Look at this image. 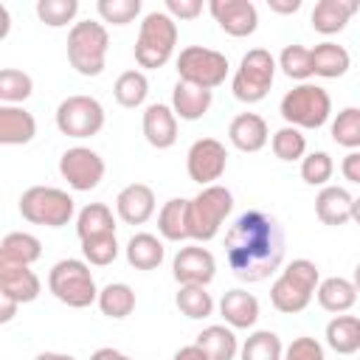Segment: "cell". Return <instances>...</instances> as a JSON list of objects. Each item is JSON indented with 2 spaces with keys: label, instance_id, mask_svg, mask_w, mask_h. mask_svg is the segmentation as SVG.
I'll return each instance as SVG.
<instances>
[{
  "label": "cell",
  "instance_id": "3",
  "mask_svg": "<svg viewBox=\"0 0 360 360\" xmlns=\"http://www.w3.org/2000/svg\"><path fill=\"white\" fill-rule=\"evenodd\" d=\"M107 51H110V34L104 22L82 20L73 22L68 34V62L82 76H98L107 68Z\"/></svg>",
  "mask_w": 360,
  "mask_h": 360
},
{
  "label": "cell",
  "instance_id": "36",
  "mask_svg": "<svg viewBox=\"0 0 360 360\" xmlns=\"http://www.w3.org/2000/svg\"><path fill=\"white\" fill-rule=\"evenodd\" d=\"M174 304H177V309H180L186 318H191V321H202V318H208V315L214 312V298H211V292H208L205 287H200V284H183V287L177 290V295H174Z\"/></svg>",
  "mask_w": 360,
  "mask_h": 360
},
{
  "label": "cell",
  "instance_id": "26",
  "mask_svg": "<svg viewBox=\"0 0 360 360\" xmlns=\"http://www.w3.org/2000/svg\"><path fill=\"white\" fill-rule=\"evenodd\" d=\"M318 304L326 309V312H335V315H343L354 307L357 301V287L354 281L343 278V276H329L318 284Z\"/></svg>",
  "mask_w": 360,
  "mask_h": 360
},
{
  "label": "cell",
  "instance_id": "35",
  "mask_svg": "<svg viewBox=\"0 0 360 360\" xmlns=\"http://www.w3.org/2000/svg\"><path fill=\"white\" fill-rule=\"evenodd\" d=\"M112 96L127 110L141 107L146 101V96H149V79H146V73L143 70H124L115 79V84H112Z\"/></svg>",
  "mask_w": 360,
  "mask_h": 360
},
{
  "label": "cell",
  "instance_id": "12",
  "mask_svg": "<svg viewBox=\"0 0 360 360\" xmlns=\"http://www.w3.org/2000/svg\"><path fill=\"white\" fill-rule=\"evenodd\" d=\"M104 158L90 146H70L59 158V174L73 191H93L104 180Z\"/></svg>",
  "mask_w": 360,
  "mask_h": 360
},
{
  "label": "cell",
  "instance_id": "14",
  "mask_svg": "<svg viewBox=\"0 0 360 360\" xmlns=\"http://www.w3.org/2000/svg\"><path fill=\"white\" fill-rule=\"evenodd\" d=\"M172 276L174 281L183 287V284H200V287H208L217 276V259L208 248H200V245H186L177 250L174 262H172Z\"/></svg>",
  "mask_w": 360,
  "mask_h": 360
},
{
  "label": "cell",
  "instance_id": "15",
  "mask_svg": "<svg viewBox=\"0 0 360 360\" xmlns=\"http://www.w3.org/2000/svg\"><path fill=\"white\" fill-rule=\"evenodd\" d=\"M208 11L228 37H250L259 28V11L250 0H211Z\"/></svg>",
  "mask_w": 360,
  "mask_h": 360
},
{
  "label": "cell",
  "instance_id": "50",
  "mask_svg": "<svg viewBox=\"0 0 360 360\" xmlns=\"http://www.w3.org/2000/svg\"><path fill=\"white\" fill-rule=\"evenodd\" d=\"M90 360H132V357L124 354V352H118V349H112V346H101V349H96L90 354Z\"/></svg>",
  "mask_w": 360,
  "mask_h": 360
},
{
  "label": "cell",
  "instance_id": "40",
  "mask_svg": "<svg viewBox=\"0 0 360 360\" xmlns=\"http://www.w3.org/2000/svg\"><path fill=\"white\" fill-rule=\"evenodd\" d=\"M34 93V82L28 73L17 70V68H3L0 70V101L3 104H22L28 96Z\"/></svg>",
  "mask_w": 360,
  "mask_h": 360
},
{
  "label": "cell",
  "instance_id": "2",
  "mask_svg": "<svg viewBox=\"0 0 360 360\" xmlns=\"http://www.w3.org/2000/svg\"><path fill=\"white\" fill-rule=\"evenodd\" d=\"M318 284H321V273H318V264L309 262V259H292L281 273L278 278L273 281L270 287V301L278 312L284 315H298L309 307L312 295L318 292Z\"/></svg>",
  "mask_w": 360,
  "mask_h": 360
},
{
  "label": "cell",
  "instance_id": "7",
  "mask_svg": "<svg viewBox=\"0 0 360 360\" xmlns=\"http://www.w3.org/2000/svg\"><path fill=\"white\" fill-rule=\"evenodd\" d=\"M278 112L290 127L318 129L332 115V98L321 84L304 82V84H295L292 90L284 93V98L278 104Z\"/></svg>",
  "mask_w": 360,
  "mask_h": 360
},
{
  "label": "cell",
  "instance_id": "47",
  "mask_svg": "<svg viewBox=\"0 0 360 360\" xmlns=\"http://www.w3.org/2000/svg\"><path fill=\"white\" fill-rule=\"evenodd\" d=\"M340 172H343V177H346L349 183H360V149H357V152H349V155L343 158Z\"/></svg>",
  "mask_w": 360,
  "mask_h": 360
},
{
  "label": "cell",
  "instance_id": "5",
  "mask_svg": "<svg viewBox=\"0 0 360 360\" xmlns=\"http://www.w3.org/2000/svg\"><path fill=\"white\" fill-rule=\"evenodd\" d=\"M231 211H233V194L225 186L214 183L200 188L188 200V239L194 242L214 239Z\"/></svg>",
  "mask_w": 360,
  "mask_h": 360
},
{
  "label": "cell",
  "instance_id": "48",
  "mask_svg": "<svg viewBox=\"0 0 360 360\" xmlns=\"http://www.w3.org/2000/svg\"><path fill=\"white\" fill-rule=\"evenodd\" d=\"M172 360H211L197 343H188V346H183V349H177L174 352V357Z\"/></svg>",
  "mask_w": 360,
  "mask_h": 360
},
{
  "label": "cell",
  "instance_id": "39",
  "mask_svg": "<svg viewBox=\"0 0 360 360\" xmlns=\"http://www.w3.org/2000/svg\"><path fill=\"white\" fill-rule=\"evenodd\" d=\"M278 68L284 70V76H290V79L304 84L309 76H315L312 73V48H304L298 42L287 45L281 51V56H278Z\"/></svg>",
  "mask_w": 360,
  "mask_h": 360
},
{
  "label": "cell",
  "instance_id": "6",
  "mask_svg": "<svg viewBox=\"0 0 360 360\" xmlns=\"http://www.w3.org/2000/svg\"><path fill=\"white\" fill-rule=\"evenodd\" d=\"M48 290L56 301L73 309H84L98 301V287L84 259H62L48 273Z\"/></svg>",
  "mask_w": 360,
  "mask_h": 360
},
{
  "label": "cell",
  "instance_id": "28",
  "mask_svg": "<svg viewBox=\"0 0 360 360\" xmlns=\"http://www.w3.org/2000/svg\"><path fill=\"white\" fill-rule=\"evenodd\" d=\"M352 65V56L338 42H318L312 48V73L321 79H340Z\"/></svg>",
  "mask_w": 360,
  "mask_h": 360
},
{
  "label": "cell",
  "instance_id": "20",
  "mask_svg": "<svg viewBox=\"0 0 360 360\" xmlns=\"http://www.w3.org/2000/svg\"><path fill=\"white\" fill-rule=\"evenodd\" d=\"M360 11V0H318L312 8V28L323 37H332L346 28V22Z\"/></svg>",
  "mask_w": 360,
  "mask_h": 360
},
{
  "label": "cell",
  "instance_id": "9",
  "mask_svg": "<svg viewBox=\"0 0 360 360\" xmlns=\"http://www.w3.org/2000/svg\"><path fill=\"white\" fill-rule=\"evenodd\" d=\"M73 211H76L73 197L53 186H31L20 197V214L31 225L62 228L73 219Z\"/></svg>",
  "mask_w": 360,
  "mask_h": 360
},
{
  "label": "cell",
  "instance_id": "22",
  "mask_svg": "<svg viewBox=\"0 0 360 360\" xmlns=\"http://www.w3.org/2000/svg\"><path fill=\"white\" fill-rule=\"evenodd\" d=\"M219 315L231 329H250L259 321V298L242 287L228 290L219 298Z\"/></svg>",
  "mask_w": 360,
  "mask_h": 360
},
{
  "label": "cell",
  "instance_id": "17",
  "mask_svg": "<svg viewBox=\"0 0 360 360\" xmlns=\"http://www.w3.org/2000/svg\"><path fill=\"white\" fill-rule=\"evenodd\" d=\"M141 129H143V138H146L149 146L169 149L177 141V115L169 104H149L143 110Z\"/></svg>",
  "mask_w": 360,
  "mask_h": 360
},
{
  "label": "cell",
  "instance_id": "24",
  "mask_svg": "<svg viewBox=\"0 0 360 360\" xmlns=\"http://www.w3.org/2000/svg\"><path fill=\"white\" fill-rule=\"evenodd\" d=\"M211 101H214L211 90H202V87L180 82V79L172 90V110L180 121H200L211 110Z\"/></svg>",
  "mask_w": 360,
  "mask_h": 360
},
{
  "label": "cell",
  "instance_id": "34",
  "mask_svg": "<svg viewBox=\"0 0 360 360\" xmlns=\"http://www.w3.org/2000/svg\"><path fill=\"white\" fill-rule=\"evenodd\" d=\"M239 360H284L281 338L270 329H256L239 346Z\"/></svg>",
  "mask_w": 360,
  "mask_h": 360
},
{
  "label": "cell",
  "instance_id": "27",
  "mask_svg": "<svg viewBox=\"0 0 360 360\" xmlns=\"http://www.w3.org/2000/svg\"><path fill=\"white\" fill-rule=\"evenodd\" d=\"M124 253H127V262L135 270H155V267L163 264L166 248L155 233H132Z\"/></svg>",
  "mask_w": 360,
  "mask_h": 360
},
{
  "label": "cell",
  "instance_id": "1",
  "mask_svg": "<svg viewBox=\"0 0 360 360\" xmlns=\"http://www.w3.org/2000/svg\"><path fill=\"white\" fill-rule=\"evenodd\" d=\"M284 248L287 239L281 222L262 208L239 214L233 225L225 231L228 267L239 281L248 284L264 281L270 273H276L284 262Z\"/></svg>",
  "mask_w": 360,
  "mask_h": 360
},
{
  "label": "cell",
  "instance_id": "19",
  "mask_svg": "<svg viewBox=\"0 0 360 360\" xmlns=\"http://www.w3.org/2000/svg\"><path fill=\"white\" fill-rule=\"evenodd\" d=\"M228 141L239 149V152H259L267 146L270 141V129L267 121L259 112H239L231 127H228Z\"/></svg>",
  "mask_w": 360,
  "mask_h": 360
},
{
  "label": "cell",
  "instance_id": "29",
  "mask_svg": "<svg viewBox=\"0 0 360 360\" xmlns=\"http://www.w3.org/2000/svg\"><path fill=\"white\" fill-rule=\"evenodd\" d=\"M194 343H197L211 360H233V357L239 354V340H236L233 329L225 326V323H211V326H205V329L197 335Z\"/></svg>",
  "mask_w": 360,
  "mask_h": 360
},
{
  "label": "cell",
  "instance_id": "30",
  "mask_svg": "<svg viewBox=\"0 0 360 360\" xmlns=\"http://www.w3.org/2000/svg\"><path fill=\"white\" fill-rule=\"evenodd\" d=\"M326 346L338 354L360 352V318L357 315H335L326 323Z\"/></svg>",
  "mask_w": 360,
  "mask_h": 360
},
{
  "label": "cell",
  "instance_id": "55",
  "mask_svg": "<svg viewBox=\"0 0 360 360\" xmlns=\"http://www.w3.org/2000/svg\"><path fill=\"white\" fill-rule=\"evenodd\" d=\"M354 287H357V295H360V262H357V267H354Z\"/></svg>",
  "mask_w": 360,
  "mask_h": 360
},
{
  "label": "cell",
  "instance_id": "32",
  "mask_svg": "<svg viewBox=\"0 0 360 360\" xmlns=\"http://www.w3.org/2000/svg\"><path fill=\"white\" fill-rule=\"evenodd\" d=\"M158 231L169 242H186L188 239V200L174 197L163 202L158 214Z\"/></svg>",
  "mask_w": 360,
  "mask_h": 360
},
{
  "label": "cell",
  "instance_id": "31",
  "mask_svg": "<svg viewBox=\"0 0 360 360\" xmlns=\"http://www.w3.org/2000/svg\"><path fill=\"white\" fill-rule=\"evenodd\" d=\"M76 233H79V242L93 239V236H104V233H115V217H112L110 205L87 202L76 217Z\"/></svg>",
  "mask_w": 360,
  "mask_h": 360
},
{
  "label": "cell",
  "instance_id": "54",
  "mask_svg": "<svg viewBox=\"0 0 360 360\" xmlns=\"http://www.w3.org/2000/svg\"><path fill=\"white\" fill-rule=\"evenodd\" d=\"M352 219L360 225V197H357V200H354V205H352Z\"/></svg>",
  "mask_w": 360,
  "mask_h": 360
},
{
  "label": "cell",
  "instance_id": "21",
  "mask_svg": "<svg viewBox=\"0 0 360 360\" xmlns=\"http://www.w3.org/2000/svg\"><path fill=\"white\" fill-rule=\"evenodd\" d=\"M37 135V118L17 104H0V143L3 146H22L31 143Z\"/></svg>",
  "mask_w": 360,
  "mask_h": 360
},
{
  "label": "cell",
  "instance_id": "46",
  "mask_svg": "<svg viewBox=\"0 0 360 360\" xmlns=\"http://www.w3.org/2000/svg\"><path fill=\"white\" fill-rule=\"evenodd\" d=\"M166 14L174 20H197L202 14V0H166Z\"/></svg>",
  "mask_w": 360,
  "mask_h": 360
},
{
  "label": "cell",
  "instance_id": "23",
  "mask_svg": "<svg viewBox=\"0 0 360 360\" xmlns=\"http://www.w3.org/2000/svg\"><path fill=\"white\" fill-rule=\"evenodd\" d=\"M352 205H354V197L343 188V186H323L315 197V214L323 225H346L352 219Z\"/></svg>",
  "mask_w": 360,
  "mask_h": 360
},
{
  "label": "cell",
  "instance_id": "38",
  "mask_svg": "<svg viewBox=\"0 0 360 360\" xmlns=\"http://www.w3.org/2000/svg\"><path fill=\"white\" fill-rule=\"evenodd\" d=\"M329 132H332V141L338 146H346V149L357 152L360 149V107H343L335 115Z\"/></svg>",
  "mask_w": 360,
  "mask_h": 360
},
{
  "label": "cell",
  "instance_id": "11",
  "mask_svg": "<svg viewBox=\"0 0 360 360\" xmlns=\"http://www.w3.org/2000/svg\"><path fill=\"white\" fill-rule=\"evenodd\" d=\"M104 107L98 98L93 96H84V93H76V96H68L59 101L56 107V129L68 138H93L101 132L104 127Z\"/></svg>",
  "mask_w": 360,
  "mask_h": 360
},
{
  "label": "cell",
  "instance_id": "53",
  "mask_svg": "<svg viewBox=\"0 0 360 360\" xmlns=\"http://www.w3.org/2000/svg\"><path fill=\"white\" fill-rule=\"evenodd\" d=\"M8 34V8L0 3V39H6Z\"/></svg>",
  "mask_w": 360,
  "mask_h": 360
},
{
  "label": "cell",
  "instance_id": "51",
  "mask_svg": "<svg viewBox=\"0 0 360 360\" xmlns=\"http://www.w3.org/2000/svg\"><path fill=\"white\" fill-rule=\"evenodd\" d=\"M17 301L14 298H8V295H0V323H8L11 318H14V312H17Z\"/></svg>",
  "mask_w": 360,
  "mask_h": 360
},
{
  "label": "cell",
  "instance_id": "16",
  "mask_svg": "<svg viewBox=\"0 0 360 360\" xmlns=\"http://www.w3.org/2000/svg\"><path fill=\"white\" fill-rule=\"evenodd\" d=\"M115 214L127 225H143L155 214V191L146 183H129L115 197Z\"/></svg>",
  "mask_w": 360,
  "mask_h": 360
},
{
  "label": "cell",
  "instance_id": "13",
  "mask_svg": "<svg viewBox=\"0 0 360 360\" xmlns=\"http://www.w3.org/2000/svg\"><path fill=\"white\" fill-rule=\"evenodd\" d=\"M225 169H228V149H225L222 141H217V138H197L188 146L186 172L202 188L205 186H214L225 174Z\"/></svg>",
  "mask_w": 360,
  "mask_h": 360
},
{
  "label": "cell",
  "instance_id": "52",
  "mask_svg": "<svg viewBox=\"0 0 360 360\" xmlns=\"http://www.w3.org/2000/svg\"><path fill=\"white\" fill-rule=\"evenodd\" d=\"M34 360H76L73 354H62V352H39Z\"/></svg>",
  "mask_w": 360,
  "mask_h": 360
},
{
  "label": "cell",
  "instance_id": "44",
  "mask_svg": "<svg viewBox=\"0 0 360 360\" xmlns=\"http://www.w3.org/2000/svg\"><path fill=\"white\" fill-rule=\"evenodd\" d=\"M96 11L104 22L112 25H127L141 14V0H98Z\"/></svg>",
  "mask_w": 360,
  "mask_h": 360
},
{
  "label": "cell",
  "instance_id": "18",
  "mask_svg": "<svg viewBox=\"0 0 360 360\" xmlns=\"http://www.w3.org/2000/svg\"><path fill=\"white\" fill-rule=\"evenodd\" d=\"M42 292V281L31 267L0 264V295L14 298L17 304H31Z\"/></svg>",
  "mask_w": 360,
  "mask_h": 360
},
{
  "label": "cell",
  "instance_id": "4",
  "mask_svg": "<svg viewBox=\"0 0 360 360\" xmlns=\"http://www.w3.org/2000/svg\"><path fill=\"white\" fill-rule=\"evenodd\" d=\"M177 45V20L166 11H149L141 20L138 39H135V62L146 70L163 68Z\"/></svg>",
  "mask_w": 360,
  "mask_h": 360
},
{
  "label": "cell",
  "instance_id": "43",
  "mask_svg": "<svg viewBox=\"0 0 360 360\" xmlns=\"http://www.w3.org/2000/svg\"><path fill=\"white\" fill-rule=\"evenodd\" d=\"M82 256L87 264H96V267H107L118 259V239L115 233H104V236H93V239H84L82 242Z\"/></svg>",
  "mask_w": 360,
  "mask_h": 360
},
{
  "label": "cell",
  "instance_id": "49",
  "mask_svg": "<svg viewBox=\"0 0 360 360\" xmlns=\"http://www.w3.org/2000/svg\"><path fill=\"white\" fill-rule=\"evenodd\" d=\"M267 8L276 14H295L301 8V0H267Z\"/></svg>",
  "mask_w": 360,
  "mask_h": 360
},
{
  "label": "cell",
  "instance_id": "45",
  "mask_svg": "<svg viewBox=\"0 0 360 360\" xmlns=\"http://www.w3.org/2000/svg\"><path fill=\"white\" fill-rule=\"evenodd\" d=\"M284 360H326V354H323V346L315 338L301 335L284 349Z\"/></svg>",
  "mask_w": 360,
  "mask_h": 360
},
{
  "label": "cell",
  "instance_id": "10",
  "mask_svg": "<svg viewBox=\"0 0 360 360\" xmlns=\"http://www.w3.org/2000/svg\"><path fill=\"white\" fill-rule=\"evenodd\" d=\"M228 56L214 51V48H205V45H188L177 53V76L180 82H188V84H197L202 90H211L219 87L225 79H228Z\"/></svg>",
  "mask_w": 360,
  "mask_h": 360
},
{
  "label": "cell",
  "instance_id": "8",
  "mask_svg": "<svg viewBox=\"0 0 360 360\" xmlns=\"http://www.w3.org/2000/svg\"><path fill=\"white\" fill-rule=\"evenodd\" d=\"M276 68H278V62L273 59L270 51H264V48H250V51L242 56V62H239V68H236V73H233V79H231L233 96H236L242 104H259V101L270 93V87H273Z\"/></svg>",
  "mask_w": 360,
  "mask_h": 360
},
{
  "label": "cell",
  "instance_id": "25",
  "mask_svg": "<svg viewBox=\"0 0 360 360\" xmlns=\"http://www.w3.org/2000/svg\"><path fill=\"white\" fill-rule=\"evenodd\" d=\"M42 256V245L34 233L25 231H11L0 242V264H22L31 267Z\"/></svg>",
  "mask_w": 360,
  "mask_h": 360
},
{
  "label": "cell",
  "instance_id": "41",
  "mask_svg": "<svg viewBox=\"0 0 360 360\" xmlns=\"http://www.w3.org/2000/svg\"><path fill=\"white\" fill-rule=\"evenodd\" d=\"M79 14V0H37V17L48 28H62Z\"/></svg>",
  "mask_w": 360,
  "mask_h": 360
},
{
  "label": "cell",
  "instance_id": "42",
  "mask_svg": "<svg viewBox=\"0 0 360 360\" xmlns=\"http://www.w3.org/2000/svg\"><path fill=\"white\" fill-rule=\"evenodd\" d=\"M335 174V160L329 152H309L304 160H301V180L307 186H326Z\"/></svg>",
  "mask_w": 360,
  "mask_h": 360
},
{
  "label": "cell",
  "instance_id": "37",
  "mask_svg": "<svg viewBox=\"0 0 360 360\" xmlns=\"http://www.w3.org/2000/svg\"><path fill=\"white\" fill-rule=\"evenodd\" d=\"M270 146H273V155L278 160H287V163L307 158V138H304V132L298 127H290V124L273 132Z\"/></svg>",
  "mask_w": 360,
  "mask_h": 360
},
{
  "label": "cell",
  "instance_id": "33",
  "mask_svg": "<svg viewBox=\"0 0 360 360\" xmlns=\"http://www.w3.org/2000/svg\"><path fill=\"white\" fill-rule=\"evenodd\" d=\"M96 304H98L101 315H107L112 321H121V318L132 315V309H135V290L129 284H124V281H112V284L98 290V301Z\"/></svg>",
  "mask_w": 360,
  "mask_h": 360
}]
</instances>
